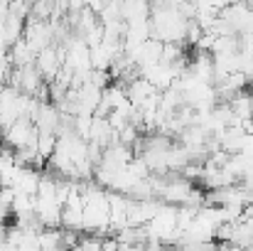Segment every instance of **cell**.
Here are the masks:
<instances>
[{"label": "cell", "mask_w": 253, "mask_h": 251, "mask_svg": "<svg viewBox=\"0 0 253 251\" xmlns=\"http://www.w3.org/2000/svg\"><path fill=\"white\" fill-rule=\"evenodd\" d=\"M32 123H35L37 131H42V133H57L59 126H62V111H59L52 101H49V103H42Z\"/></svg>", "instance_id": "8"}, {"label": "cell", "mask_w": 253, "mask_h": 251, "mask_svg": "<svg viewBox=\"0 0 253 251\" xmlns=\"http://www.w3.org/2000/svg\"><path fill=\"white\" fill-rule=\"evenodd\" d=\"M121 20L128 25L133 20H150V5L143 0H128L121 2Z\"/></svg>", "instance_id": "11"}, {"label": "cell", "mask_w": 253, "mask_h": 251, "mask_svg": "<svg viewBox=\"0 0 253 251\" xmlns=\"http://www.w3.org/2000/svg\"><path fill=\"white\" fill-rule=\"evenodd\" d=\"M37 244L42 251H62L64 249V232L62 229H42L37 234Z\"/></svg>", "instance_id": "12"}, {"label": "cell", "mask_w": 253, "mask_h": 251, "mask_svg": "<svg viewBox=\"0 0 253 251\" xmlns=\"http://www.w3.org/2000/svg\"><path fill=\"white\" fill-rule=\"evenodd\" d=\"M57 143H59V138H57V133H42L40 131V136H37V155H40V160L47 165L49 163V158L54 155V151H57Z\"/></svg>", "instance_id": "13"}, {"label": "cell", "mask_w": 253, "mask_h": 251, "mask_svg": "<svg viewBox=\"0 0 253 251\" xmlns=\"http://www.w3.org/2000/svg\"><path fill=\"white\" fill-rule=\"evenodd\" d=\"M37 136H40L37 126H35L30 118H20V121L2 136V141H5V146L12 148V151H30V148H37Z\"/></svg>", "instance_id": "3"}, {"label": "cell", "mask_w": 253, "mask_h": 251, "mask_svg": "<svg viewBox=\"0 0 253 251\" xmlns=\"http://www.w3.org/2000/svg\"><path fill=\"white\" fill-rule=\"evenodd\" d=\"M189 22L192 20H184L174 10V2H155V5H150V30H153V37L160 40L163 45H168V42L184 45Z\"/></svg>", "instance_id": "1"}, {"label": "cell", "mask_w": 253, "mask_h": 251, "mask_svg": "<svg viewBox=\"0 0 253 251\" xmlns=\"http://www.w3.org/2000/svg\"><path fill=\"white\" fill-rule=\"evenodd\" d=\"M126 94H128V101L135 106V108H140L145 101H150L155 94H160L153 84L148 82V79H143V77H135L133 82L126 84Z\"/></svg>", "instance_id": "9"}, {"label": "cell", "mask_w": 253, "mask_h": 251, "mask_svg": "<svg viewBox=\"0 0 253 251\" xmlns=\"http://www.w3.org/2000/svg\"><path fill=\"white\" fill-rule=\"evenodd\" d=\"M251 10H253V2H251Z\"/></svg>", "instance_id": "14"}, {"label": "cell", "mask_w": 253, "mask_h": 251, "mask_svg": "<svg viewBox=\"0 0 253 251\" xmlns=\"http://www.w3.org/2000/svg\"><path fill=\"white\" fill-rule=\"evenodd\" d=\"M82 185V197H84V232L86 234H108L111 232V202L108 192L101 190L98 185Z\"/></svg>", "instance_id": "2"}, {"label": "cell", "mask_w": 253, "mask_h": 251, "mask_svg": "<svg viewBox=\"0 0 253 251\" xmlns=\"http://www.w3.org/2000/svg\"><path fill=\"white\" fill-rule=\"evenodd\" d=\"M35 59H37V52L25 42V37L10 47V62H12V67H15V69L32 67V64H35Z\"/></svg>", "instance_id": "10"}, {"label": "cell", "mask_w": 253, "mask_h": 251, "mask_svg": "<svg viewBox=\"0 0 253 251\" xmlns=\"http://www.w3.org/2000/svg\"><path fill=\"white\" fill-rule=\"evenodd\" d=\"M35 67H37V72L44 77V82H54L57 77H59V72H62V59H59V52H57V45H52V47H47V50H42L40 54H37V59H35Z\"/></svg>", "instance_id": "6"}, {"label": "cell", "mask_w": 253, "mask_h": 251, "mask_svg": "<svg viewBox=\"0 0 253 251\" xmlns=\"http://www.w3.org/2000/svg\"><path fill=\"white\" fill-rule=\"evenodd\" d=\"M140 77H143V79H148V82L153 84L160 94H163V91H168V89H172L174 82H177V72L172 69V64H165V62L140 69Z\"/></svg>", "instance_id": "5"}, {"label": "cell", "mask_w": 253, "mask_h": 251, "mask_svg": "<svg viewBox=\"0 0 253 251\" xmlns=\"http://www.w3.org/2000/svg\"><path fill=\"white\" fill-rule=\"evenodd\" d=\"M108 202H111V234H121L123 229H128L130 197L118 195V192H108Z\"/></svg>", "instance_id": "7"}, {"label": "cell", "mask_w": 253, "mask_h": 251, "mask_svg": "<svg viewBox=\"0 0 253 251\" xmlns=\"http://www.w3.org/2000/svg\"><path fill=\"white\" fill-rule=\"evenodd\" d=\"M25 42L40 54L42 50L54 45V30L52 22H37V20H27L25 25Z\"/></svg>", "instance_id": "4"}]
</instances>
